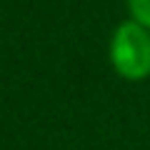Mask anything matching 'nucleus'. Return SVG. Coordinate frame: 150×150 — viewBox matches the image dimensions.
<instances>
[{"mask_svg":"<svg viewBox=\"0 0 150 150\" xmlns=\"http://www.w3.org/2000/svg\"><path fill=\"white\" fill-rule=\"evenodd\" d=\"M108 60L118 78L128 83H143L150 78V30L135 20L115 25L108 43Z\"/></svg>","mask_w":150,"mask_h":150,"instance_id":"f257e3e1","label":"nucleus"},{"mask_svg":"<svg viewBox=\"0 0 150 150\" xmlns=\"http://www.w3.org/2000/svg\"><path fill=\"white\" fill-rule=\"evenodd\" d=\"M128 18L150 30V0H125Z\"/></svg>","mask_w":150,"mask_h":150,"instance_id":"f03ea898","label":"nucleus"}]
</instances>
